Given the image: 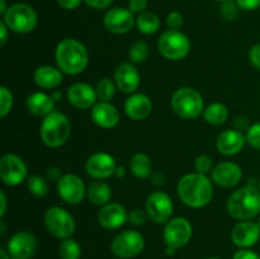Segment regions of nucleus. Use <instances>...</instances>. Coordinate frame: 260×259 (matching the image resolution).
<instances>
[{"label": "nucleus", "instance_id": "1", "mask_svg": "<svg viewBox=\"0 0 260 259\" xmlns=\"http://www.w3.org/2000/svg\"><path fill=\"white\" fill-rule=\"evenodd\" d=\"M180 201L188 207L201 208L212 201V182L200 173H189L180 178L177 187Z\"/></svg>", "mask_w": 260, "mask_h": 259}, {"label": "nucleus", "instance_id": "2", "mask_svg": "<svg viewBox=\"0 0 260 259\" xmlns=\"http://www.w3.org/2000/svg\"><path fill=\"white\" fill-rule=\"evenodd\" d=\"M57 68L69 75L83 73L89 63V53L85 46L75 38H65L55 51Z\"/></svg>", "mask_w": 260, "mask_h": 259}, {"label": "nucleus", "instance_id": "3", "mask_svg": "<svg viewBox=\"0 0 260 259\" xmlns=\"http://www.w3.org/2000/svg\"><path fill=\"white\" fill-rule=\"evenodd\" d=\"M228 212L240 221H248L258 216L260 213V190L253 184L239 188L229 198Z\"/></svg>", "mask_w": 260, "mask_h": 259}, {"label": "nucleus", "instance_id": "4", "mask_svg": "<svg viewBox=\"0 0 260 259\" xmlns=\"http://www.w3.org/2000/svg\"><path fill=\"white\" fill-rule=\"evenodd\" d=\"M41 139L48 147H60L69 140L71 134V124L63 113L53 111L41 123Z\"/></svg>", "mask_w": 260, "mask_h": 259}, {"label": "nucleus", "instance_id": "5", "mask_svg": "<svg viewBox=\"0 0 260 259\" xmlns=\"http://www.w3.org/2000/svg\"><path fill=\"white\" fill-rule=\"evenodd\" d=\"M173 112L183 119H194L205 111V102L200 91L190 86H183L174 91L170 101Z\"/></svg>", "mask_w": 260, "mask_h": 259}, {"label": "nucleus", "instance_id": "6", "mask_svg": "<svg viewBox=\"0 0 260 259\" xmlns=\"http://www.w3.org/2000/svg\"><path fill=\"white\" fill-rule=\"evenodd\" d=\"M4 23L15 33H29L36 28L38 17L36 10L25 3H17L8 8L4 14Z\"/></svg>", "mask_w": 260, "mask_h": 259}, {"label": "nucleus", "instance_id": "7", "mask_svg": "<svg viewBox=\"0 0 260 259\" xmlns=\"http://www.w3.org/2000/svg\"><path fill=\"white\" fill-rule=\"evenodd\" d=\"M157 48L167 60L179 61L187 57L190 51V41L180 30L169 29L162 33L157 42Z\"/></svg>", "mask_w": 260, "mask_h": 259}, {"label": "nucleus", "instance_id": "8", "mask_svg": "<svg viewBox=\"0 0 260 259\" xmlns=\"http://www.w3.org/2000/svg\"><path fill=\"white\" fill-rule=\"evenodd\" d=\"M45 225L51 235L58 239H68L75 233V220L62 207H51L45 213Z\"/></svg>", "mask_w": 260, "mask_h": 259}, {"label": "nucleus", "instance_id": "9", "mask_svg": "<svg viewBox=\"0 0 260 259\" xmlns=\"http://www.w3.org/2000/svg\"><path fill=\"white\" fill-rule=\"evenodd\" d=\"M145 248V238L139 231L126 230L114 236L111 250L117 258L129 259L139 255Z\"/></svg>", "mask_w": 260, "mask_h": 259}, {"label": "nucleus", "instance_id": "10", "mask_svg": "<svg viewBox=\"0 0 260 259\" xmlns=\"http://www.w3.org/2000/svg\"><path fill=\"white\" fill-rule=\"evenodd\" d=\"M192 234V225L187 218L175 217L168 221L167 225H165L164 241L167 245L179 249L189 243Z\"/></svg>", "mask_w": 260, "mask_h": 259}, {"label": "nucleus", "instance_id": "11", "mask_svg": "<svg viewBox=\"0 0 260 259\" xmlns=\"http://www.w3.org/2000/svg\"><path fill=\"white\" fill-rule=\"evenodd\" d=\"M146 212L154 222H168L174 212V205L170 196L161 190L151 193L146 200Z\"/></svg>", "mask_w": 260, "mask_h": 259}, {"label": "nucleus", "instance_id": "12", "mask_svg": "<svg viewBox=\"0 0 260 259\" xmlns=\"http://www.w3.org/2000/svg\"><path fill=\"white\" fill-rule=\"evenodd\" d=\"M27 165L15 154H5L0 160V178L7 185L14 187L27 178Z\"/></svg>", "mask_w": 260, "mask_h": 259}, {"label": "nucleus", "instance_id": "13", "mask_svg": "<svg viewBox=\"0 0 260 259\" xmlns=\"http://www.w3.org/2000/svg\"><path fill=\"white\" fill-rule=\"evenodd\" d=\"M7 250L12 259H30L37 250V239L32 233L18 231L8 241Z\"/></svg>", "mask_w": 260, "mask_h": 259}, {"label": "nucleus", "instance_id": "14", "mask_svg": "<svg viewBox=\"0 0 260 259\" xmlns=\"http://www.w3.org/2000/svg\"><path fill=\"white\" fill-rule=\"evenodd\" d=\"M85 185L81 178L75 174H65L57 182V193L62 201L69 205H78L84 200Z\"/></svg>", "mask_w": 260, "mask_h": 259}, {"label": "nucleus", "instance_id": "15", "mask_svg": "<svg viewBox=\"0 0 260 259\" xmlns=\"http://www.w3.org/2000/svg\"><path fill=\"white\" fill-rule=\"evenodd\" d=\"M104 27L114 35H123L129 32L135 24L134 13L124 8H113L104 14Z\"/></svg>", "mask_w": 260, "mask_h": 259}, {"label": "nucleus", "instance_id": "16", "mask_svg": "<svg viewBox=\"0 0 260 259\" xmlns=\"http://www.w3.org/2000/svg\"><path fill=\"white\" fill-rule=\"evenodd\" d=\"M86 172L95 179H107L114 175L116 160L108 152H95L86 161Z\"/></svg>", "mask_w": 260, "mask_h": 259}, {"label": "nucleus", "instance_id": "17", "mask_svg": "<svg viewBox=\"0 0 260 259\" xmlns=\"http://www.w3.org/2000/svg\"><path fill=\"white\" fill-rule=\"evenodd\" d=\"M260 239V228L254 221H240L234 226L231 231V240L236 246L248 249L255 245Z\"/></svg>", "mask_w": 260, "mask_h": 259}, {"label": "nucleus", "instance_id": "18", "mask_svg": "<svg viewBox=\"0 0 260 259\" xmlns=\"http://www.w3.org/2000/svg\"><path fill=\"white\" fill-rule=\"evenodd\" d=\"M128 218L124 206L117 202H109L102 206L98 212V222L107 230H114L123 225Z\"/></svg>", "mask_w": 260, "mask_h": 259}, {"label": "nucleus", "instance_id": "19", "mask_svg": "<svg viewBox=\"0 0 260 259\" xmlns=\"http://www.w3.org/2000/svg\"><path fill=\"white\" fill-rule=\"evenodd\" d=\"M96 98V90L86 83H75L68 89V101L75 108H93Z\"/></svg>", "mask_w": 260, "mask_h": 259}, {"label": "nucleus", "instance_id": "20", "mask_svg": "<svg viewBox=\"0 0 260 259\" xmlns=\"http://www.w3.org/2000/svg\"><path fill=\"white\" fill-rule=\"evenodd\" d=\"M211 177H212L213 183L220 187L233 188L241 180L243 170L235 163L223 161L213 168Z\"/></svg>", "mask_w": 260, "mask_h": 259}, {"label": "nucleus", "instance_id": "21", "mask_svg": "<svg viewBox=\"0 0 260 259\" xmlns=\"http://www.w3.org/2000/svg\"><path fill=\"white\" fill-rule=\"evenodd\" d=\"M114 80H116V85L122 93L132 94L139 89L140 83H141V78H140V73L137 69L135 68L132 63L123 62L118 65L114 73Z\"/></svg>", "mask_w": 260, "mask_h": 259}, {"label": "nucleus", "instance_id": "22", "mask_svg": "<svg viewBox=\"0 0 260 259\" xmlns=\"http://www.w3.org/2000/svg\"><path fill=\"white\" fill-rule=\"evenodd\" d=\"M246 142V136L239 130H226L221 132L216 141L217 150L223 155H235L244 149Z\"/></svg>", "mask_w": 260, "mask_h": 259}, {"label": "nucleus", "instance_id": "23", "mask_svg": "<svg viewBox=\"0 0 260 259\" xmlns=\"http://www.w3.org/2000/svg\"><path fill=\"white\" fill-rule=\"evenodd\" d=\"M90 117L94 123L103 128H113L118 124L119 118H121L118 109L112 106L109 102H99L94 104Z\"/></svg>", "mask_w": 260, "mask_h": 259}, {"label": "nucleus", "instance_id": "24", "mask_svg": "<svg viewBox=\"0 0 260 259\" xmlns=\"http://www.w3.org/2000/svg\"><path fill=\"white\" fill-rule=\"evenodd\" d=\"M152 111V102L146 94L136 93L128 96L124 103V112L135 121H142L147 118Z\"/></svg>", "mask_w": 260, "mask_h": 259}, {"label": "nucleus", "instance_id": "25", "mask_svg": "<svg viewBox=\"0 0 260 259\" xmlns=\"http://www.w3.org/2000/svg\"><path fill=\"white\" fill-rule=\"evenodd\" d=\"M62 73L58 69L53 66L43 65L36 69L33 74V80L40 88L43 89H53L57 88L62 83Z\"/></svg>", "mask_w": 260, "mask_h": 259}, {"label": "nucleus", "instance_id": "26", "mask_svg": "<svg viewBox=\"0 0 260 259\" xmlns=\"http://www.w3.org/2000/svg\"><path fill=\"white\" fill-rule=\"evenodd\" d=\"M25 106H27L28 111L35 114V116L46 117L53 112L55 101L48 94L37 91V93H33L28 96Z\"/></svg>", "mask_w": 260, "mask_h": 259}, {"label": "nucleus", "instance_id": "27", "mask_svg": "<svg viewBox=\"0 0 260 259\" xmlns=\"http://www.w3.org/2000/svg\"><path fill=\"white\" fill-rule=\"evenodd\" d=\"M86 193H88V198L90 200V202L98 206H104L109 203V200L112 197L111 187L102 179L91 182Z\"/></svg>", "mask_w": 260, "mask_h": 259}, {"label": "nucleus", "instance_id": "28", "mask_svg": "<svg viewBox=\"0 0 260 259\" xmlns=\"http://www.w3.org/2000/svg\"><path fill=\"white\" fill-rule=\"evenodd\" d=\"M229 117V109L222 103H212L203 111V118L213 126L225 123Z\"/></svg>", "mask_w": 260, "mask_h": 259}, {"label": "nucleus", "instance_id": "29", "mask_svg": "<svg viewBox=\"0 0 260 259\" xmlns=\"http://www.w3.org/2000/svg\"><path fill=\"white\" fill-rule=\"evenodd\" d=\"M151 160L144 152H136L132 156L131 163H129V168L131 172L134 173L135 177L137 178H147L151 174Z\"/></svg>", "mask_w": 260, "mask_h": 259}, {"label": "nucleus", "instance_id": "30", "mask_svg": "<svg viewBox=\"0 0 260 259\" xmlns=\"http://www.w3.org/2000/svg\"><path fill=\"white\" fill-rule=\"evenodd\" d=\"M137 28L144 35H154L160 28V19L155 13L142 12L136 19Z\"/></svg>", "mask_w": 260, "mask_h": 259}, {"label": "nucleus", "instance_id": "31", "mask_svg": "<svg viewBox=\"0 0 260 259\" xmlns=\"http://www.w3.org/2000/svg\"><path fill=\"white\" fill-rule=\"evenodd\" d=\"M58 254L61 259H80L81 248L78 241L74 239H63L58 248Z\"/></svg>", "mask_w": 260, "mask_h": 259}, {"label": "nucleus", "instance_id": "32", "mask_svg": "<svg viewBox=\"0 0 260 259\" xmlns=\"http://www.w3.org/2000/svg\"><path fill=\"white\" fill-rule=\"evenodd\" d=\"M27 187L29 192L36 197H45L50 190L47 179L41 175H30L27 179Z\"/></svg>", "mask_w": 260, "mask_h": 259}, {"label": "nucleus", "instance_id": "33", "mask_svg": "<svg viewBox=\"0 0 260 259\" xmlns=\"http://www.w3.org/2000/svg\"><path fill=\"white\" fill-rule=\"evenodd\" d=\"M96 95L101 102H109L113 99L114 94H116V86L114 83L109 78H103L102 80L98 81L96 85Z\"/></svg>", "mask_w": 260, "mask_h": 259}, {"label": "nucleus", "instance_id": "34", "mask_svg": "<svg viewBox=\"0 0 260 259\" xmlns=\"http://www.w3.org/2000/svg\"><path fill=\"white\" fill-rule=\"evenodd\" d=\"M149 53L150 48L147 43L144 42V41H137L129 47L128 56L132 62H142V61L149 57Z\"/></svg>", "mask_w": 260, "mask_h": 259}, {"label": "nucleus", "instance_id": "35", "mask_svg": "<svg viewBox=\"0 0 260 259\" xmlns=\"http://www.w3.org/2000/svg\"><path fill=\"white\" fill-rule=\"evenodd\" d=\"M13 107V94L7 86L0 88V117L4 118Z\"/></svg>", "mask_w": 260, "mask_h": 259}, {"label": "nucleus", "instance_id": "36", "mask_svg": "<svg viewBox=\"0 0 260 259\" xmlns=\"http://www.w3.org/2000/svg\"><path fill=\"white\" fill-rule=\"evenodd\" d=\"M213 163L208 155H201L196 159L194 161V169L196 173H200V174H207L212 170Z\"/></svg>", "mask_w": 260, "mask_h": 259}, {"label": "nucleus", "instance_id": "37", "mask_svg": "<svg viewBox=\"0 0 260 259\" xmlns=\"http://www.w3.org/2000/svg\"><path fill=\"white\" fill-rule=\"evenodd\" d=\"M246 141L254 149L260 150V122L249 126L248 132H246Z\"/></svg>", "mask_w": 260, "mask_h": 259}, {"label": "nucleus", "instance_id": "38", "mask_svg": "<svg viewBox=\"0 0 260 259\" xmlns=\"http://www.w3.org/2000/svg\"><path fill=\"white\" fill-rule=\"evenodd\" d=\"M221 14L228 20L235 19L239 14V5L236 4V2L234 3L233 0L222 2V4H221Z\"/></svg>", "mask_w": 260, "mask_h": 259}, {"label": "nucleus", "instance_id": "39", "mask_svg": "<svg viewBox=\"0 0 260 259\" xmlns=\"http://www.w3.org/2000/svg\"><path fill=\"white\" fill-rule=\"evenodd\" d=\"M183 24H184V18L179 12H172L168 14L167 25L170 29L179 30V28H182Z\"/></svg>", "mask_w": 260, "mask_h": 259}, {"label": "nucleus", "instance_id": "40", "mask_svg": "<svg viewBox=\"0 0 260 259\" xmlns=\"http://www.w3.org/2000/svg\"><path fill=\"white\" fill-rule=\"evenodd\" d=\"M147 212H145V211L140 210V208H136V210L131 211L128 215V221L132 223V225H136V226H140V225H144L145 222H146V218L147 216L146 215Z\"/></svg>", "mask_w": 260, "mask_h": 259}, {"label": "nucleus", "instance_id": "41", "mask_svg": "<svg viewBox=\"0 0 260 259\" xmlns=\"http://www.w3.org/2000/svg\"><path fill=\"white\" fill-rule=\"evenodd\" d=\"M233 259H260V255L250 249H240L234 254Z\"/></svg>", "mask_w": 260, "mask_h": 259}, {"label": "nucleus", "instance_id": "42", "mask_svg": "<svg viewBox=\"0 0 260 259\" xmlns=\"http://www.w3.org/2000/svg\"><path fill=\"white\" fill-rule=\"evenodd\" d=\"M236 4L243 10H255L260 8V0H236Z\"/></svg>", "mask_w": 260, "mask_h": 259}, {"label": "nucleus", "instance_id": "43", "mask_svg": "<svg viewBox=\"0 0 260 259\" xmlns=\"http://www.w3.org/2000/svg\"><path fill=\"white\" fill-rule=\"evenodd\" d=\"M249 60H250L251 65L260 70V43L251 47L250 52H249Z\"/></svg>", "mask_w": 260, "mask_h": 259}, {"label": "nucleus", "instance_id": "44", "mask_svg": "<svg viewBox=\"0 0 260 259\" xmlns=\"http://www.w3.org/2000/svg\"><path fill=\"white\" fill-rule=\"evenodd\" d=\"M147 7V0H129L128 9L132 13H142Z\"/></svg>", "mask_w": 260, "mask_h": 259}, {"label": "nucleus", "instance_id": "45", "mask_svg": "<svg viewBox=\"0 0 260 259\" xmlns=\"http://www.w3.org/2000/svg\"><path fill=\"white\" fill-rule=\"evenodd\" d=\"M84 2L94 9H106L113 3V0H84Z\"/></svg>", "mask_w": 260, "mask_h": 259}, {"label": "nucleus", "instance_id": "46", "mask_svg": "<svg viewBox=\"0 0 260 259\" xmlns=\"http://www.w3.org/2000/svg\"><path fill=\"white\" fill-rule=\"evenodd\" d=\"M81 0H57V4L66 10H74L80 5Z\"/></svg>", "mask_w": 260, "mask_h": 259}, {"label": "nucleus", "instance_id": "47", "mask_svg": "<svg viewBox=\"0 0 260 259\" xmlns=\"http://www.w3.org/2000/svg\"><path fill=\"white\" fill-rule=\"evenodd\" d=\"M62 174H61V170L56 167H51L47 169V179L51 182H58L61 179Z\"/></svg>", "mask_w": 260, "mask_h": 259}, {"label": "nucleus", "instance_id": "48", "mask_svg": "<svg viewBox=\"0 0 260 259\" xmlns=\"http://www.w3.org/2000/svg\"><path fill=\"white\" fill-rule=\"evenodd\" d=\"M8 25L5 24L4 20L3 22H0V45L4 46L5 42H7L8 40Z\"/></svg>", "mask_w": 260, "mask_h": 259}, {"label": "nucleus", "instance_id": "49", "mask_svg": "<svg viewBox=\"0 0 260 259\" xmlns=\"http://www.w3.org/2000/svg\"><path fill=\"white\" fill-rule=\"evenodd\" d=\"M0 202H2V210H0V216H4L5 212H7V196H5V193L0 192Z\"/></svg>", "mask_w": 260, "mask_h": 259}, {"label": "nucleus", "instance_id": "50", "mask_svg": "<svg viewBox=\"0 0 260 259\" xmlns=\"http://www.w3.org/2000/svg\"><path fill=\"white\" fill-rule=\"evenodd\" d=\"M114 175H116L117 178L124 177V175H126V169H124L123 167H117L116 172H114Z\"/></svg>", "mask_w": 260, "mask_h": 259}, {"label": "nucleus", "instance_id": "51", "mask_svg": "<svg viewBox=\"0 0 260 259\" xmlns=\"http://www.w3.org/2000/svg\"><path fill=\"white\" fill-rule=\"evenodd\" d=\"M0 259H12L9 251L5 250V249H0Z\"/></svg>", "mask_w": 260, "mask_h": 259}, {"label": "nucleus", "instance_id": "52", "mask_svg": "<svg viewBox=\"0 0 260 259\" xmlns=\"http://www.w3.org/2000/svg\"><path fill=\"white\" fill-rule=\"evenodd\" d=\"M51 96L53 98V101L57 102V101H60L61 98H62V93H61L60 90H55L52 94H51Z\"/></svg>", "mask_w": 260, "mask_h": 259}, {"label": "nucleus", "instance_id": "53", "mask_svg": "<svg viewBox=\"0 0 260 259\" xmlns=\"http://www.w3.org/2000/svg\"><path fill=\"white\" fill-rule=\"evenodd\" d=\"M8 8H7V3H5V0H0V14L4 15L5 13H7Z\"/></svg>", "mask_w": 260, "mask_h": 259}, {"label": "nucleus", "instance_id": "54", "mask_svg": "<svg viewBox=\"0 0 260 259\" xmlns=\"http://www.w3.org/2000/svg\"><path fill=\"white\" fill-rule=\"evenodd\" d=\"M175 250H177V249L175 248H173V246H169V245H167V254L168 255H174V253H175Z\"/></svg>", "mask_w": 260, "mask_h": 259}, {"label": "nucleus", "instance_id": "55", "mask_svg": "<svg viewBox=\"0 0 260 259\" xmlns=\"http://www.w3.org/2000/svg\"><path fill=\"white\" fill-rule=\"evenodd\" d=\"M0 226H2V235H4L5 234V225H4V222H0Z\"/></svg>", "mask_w": 260, "mask_h": 259}, {"label": "nucleus", "instance_id": "56", "mask_svg": "<svg viewBox=\"0 0 260 259\" xmlns=\"http://www.w3.org/2000/svg\"><path fill=\"white\" fill-rule=\"evenodd\" d=\"M258 225H259V228H260V217H259V220H258Z\"/></svg>", "mask_w": 260, "mask_h": 259}, {"label": "nucleus", "instance_id": "57", "mask_svg": "<svg viewBox=\"0 0 260 259\" xmlns=\"http://www.w3.org/2000/svg\"><path fill=\"white\" fill-rule=\"evenodd\" d=\"M217 2H228V0H217Z\"/></svg>", "mask_w": 260, "mask_h": 259}, {"label": "nucleus", "instance_id": "58", "mask_svg": "<svg viewBox=\"0 0 260 259\" xmlns=\"http://www.w3.org/2000/svg\"><path fill=\"white\" fill-rule=\"evenodd\" d=\"M208 259H220V258H208Z\"/></svg>", "mask_w": 260, "mask_h": 259}, {"label": "nucleus", "instance_id": "59", "mask_svg": "<svg viewBox=\"0 0 260 259\" xmlns=\"http://www.w3.org/2000/svg\"><path fill=\"white\" fill-rule=\"evenodd\" d=\"M259 190H260V182H259Z\"/></svg>", "mask_w": 260, "mask_h": 259}]
</instances>
